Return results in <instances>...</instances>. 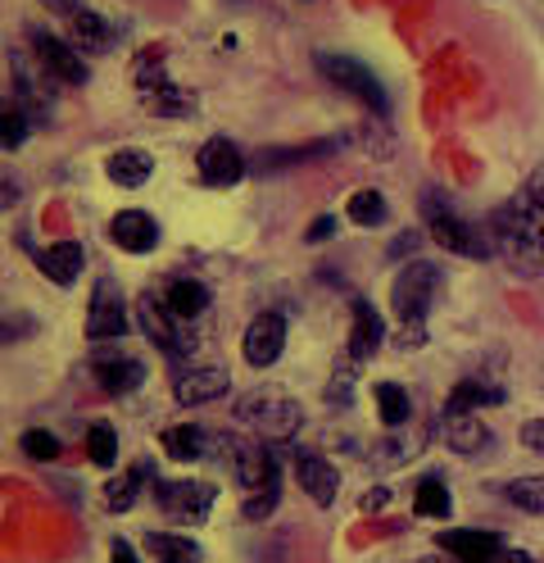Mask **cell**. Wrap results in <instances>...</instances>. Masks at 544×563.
Masks as SVG:
<instances>
[{"label": "cell", "mask_w": 544, "mask_h": 563, "mask_svg": "<svg viewBox=\"0 0 544 563\" xmlns=\"http://www.w3.org/2000/svg\"><path fill=\"white\" fill-rule=\"evenodd\" d=\"M495 251L513 264L518 273H535L544 268V251H540V232H535V214L526 200L503 205L495 214Z\"/></svg>", "instance_id": "obj_1"}, {"label": "cell", "mask_w": 544, "mask_h": 563, "mask_svg": "<svg viewBox=\"0 0 544 563\" xmlns=\"http://www.w3.org/2000/svg\"><path fill=\"white\" fill-rule=\"evenodd\" d=\"M236 418L259 441H273V445L290 441L304 428V409L290 396H281V391H249L245 400H236Z\"/></svg>", "instance_id": "obj_2"}, {"label": "cell", "mask_w": 544, "mask_h": 563, "mask_svg": "<svg viewBox=\"0 0 544 563\" xmlns=\"http://www.w3.org/2000/svg\"><path fill=\"white\" fill-rule=\"evenodd\" d=\"M422 214H426V228H431V236L445 245V251H454V255H467V260H486V255H495V245L471 228L467 219H458L454 209L441 200V191H426L422 196Z\"/></svg>", "instance_id": "obj_3"}, {"label": "cell", "mask_w": 544, "mask_h": 563, "mask_svg": "<svg viewBox=\"0 0 544 563\" xmlns=\"http://www.w3.org/2000/svg\"><path fill=\"white\" fill-rule=\"evenodd\" d=\"M27 51H32V59L42 64V74L51 78V82H64V87H87V78H91V64H87V55L73 46V42H64V37H55V32H46V27H32L27 32Z\"/></svg>", "instance_id": "obj_4"}, {"label": "cell", "mask_w": 544, "mask_h": 563, "mask_svg": "<svg viewBox=\"0 0 544 563\" xmlns=\"http://www.w3.org/2000/svg\"><path fill=\"white\" fill-rule=\"evenodd\" d=\"M136 96L145 100V110L164 114V119H181V114L196 110L191 91H181V87L168 78V68L159 64V51H145V55L136 59Z\"/></svg>", "instance_id": "obj_5"}, {"label": "cell", "mask_w": 544, "mask_h": 563, "mask_svg": "<svg viewBox=\"0 0 544 563\" xmlns=\"http://www.w3.org/2000/svg\"><path fill=\"white\" fill-rule=\"evenodd\" d=\"M435 296H441V268L426 264V260H413L404 273L395 277V287H390V309H395V319H399V323H422Z\"/></svg>", "instance_id": "obj_6"}, {"label": "cell", "mask_w": 544, "mask_h": 563, "mask_svg": "<svg viewBox=\"0 0 544 563\" xmlns=\"http://www.w3.org/2000/svg\"><path fill=\"white\" fill-rule=\"evenodd\" d=\"M213 500H218V486L213 482H196V477L164 482V477H155V505H159V514L173 518V522H181V527L204 522L213 514Z\"/></svg>", "instance_id": "obj_7"}, {"label": "cell", "mask_w": 544, "mask_h": 563, "mask_svg": "<svg viewBox=\"0 0 544 563\" xmlns=\"http://www.w3.org/2000/svg\"><path fill=\"white\" fill-rule=\"evenodd\" d=\"M318 74L332 82V87H341V91H349L354 100H363L368 110H390V100H386V87L373 78V68L368 64H358V59H349V55H318Z\"/></svg>", "instance_id": "obj_8"}, {"label": "cell", "mask_w": 544, "mask_h": 563, "mask_svg": "<svg viewBox=\"0 0 544 563\" xmlns=\"http://www.w3.org/2000/svg\"><path fill=\"white\" fill-rule=\"evenodd\" d=\"M132 319H127V305L119 296V287L109 277L96 282V291H91V305H87V336L91 341H119L127 336Z\"/></svg>", "instance_id": "obj_9"}, {"label": "cell", "mask_w": 544, "mask_h": 563, "mask_svg": "<svg viewBox=\"0 0 544 563\" xmlns=\"http://www.w3.org/2000/svg\"><path fill=\"white\" fill-rule=\"evenodd\" d=\"M196 168H200V183H204V187H236V183L245 178V155L236 151V141L209 136L204 146H200Z\"/></svg>", "instance_id": "obj_10"}, {"label": "cell", "mask_w": 544, "mask_h": 563, "mask_svg": "<svg viewBox=\"0 0 544 563\" xmlns=\"http://www.w3.org/2000/svg\"><path fill=\"white\" fill-rule=\"evenodd\" d=\"M241 350H245V364H249V368H268V364H277V360H281V350H286V319H281L277 309L259 313V319L245 328Z\"/></svg>", "instance_id": "obj_11"}, {"label": "cell", "mask_w": 544, "mask_h": 563, "mask_svg": "<svg viewBox=\"0 0 544 563\" xmlns=\"http://www.w3.org/2000/svg\"><path fill=\"white\" fill-rule=\"evenodd\" d=\"M136 323H141V332L151 336L159 350H168V355H187V350H191L187 336H177V323L181 319H173V309L159 296H141L136 300Z\"/></svg>", "instance_id": "obj_12"}, {"label": "cell", "mask_w": 544, "mask_h": 563, "mask_svg": "<svg viewBox=\"0 0 544 563\" xmlns=\"http://www.w3.org/2000/svg\"><path fill=\"white\" fill-rule=\"evenodd\" d=\"M91 373H96V382L104 386L109 396H127L145 382V364L136 355H123V350H96Z\"/></svg>", "instance_id": "obj_13"}, {"label": "cell", "mask_w": 544, "mask_h": 563, "mask_svg": "<svg viewBox=\"0 0 544 563\" xmlns=\"http://www.w3.org/2000/svg\"><path fill=\"white\" fill-rule=\"evenodd\" d=\"M109 236H114V245L127 255H151L159 245V223L145 214V209H123V214L109 223Z\"/></svg>", "instance_id": "obj_14"}, {"label": "cell", "mask_w": 544, "mask_h": 563, "mask_svg": "<svg viewBox=\"0 0 544 563\" xmlns=\"http://www.w3.org/2000/svg\"><path fill=\"white\" fill-rule=\"evenodd\" d=\"M68 42L78 46L82 55H109L119 46V27L109 23L104 14H96V10H78L68 19Z\"/></svg>", "instance_id": "obj_15"}, {"label": "cell", "mask_w": 544, "mask_h": 563, "mask_svg": "<svg viewBox=\"0 0 544 563\" xmlns=\"http://www.w3.org/2000/svg\"><path fill=\"white\" fill-rule=\"evenodd\" d=\"M232 468H236V477H241L245 490H259L268 482H281V464L273 460V450L264 441H241Z\"/></svg>", "instance_id": "obj_16"}, {"label": "cell", "mask_w": 544, "mask_h": 563, "mask_svg": "<svg viewBox=\"0 0 544 563\" xmlns=\"http://www.w3.org/2000/svg\"><path fill=\"white\" fill-rule=\"evenodd\" d=\"M296 482L304 486V496L318 505V509H326L336 500V490H341V473H336V464H326L322 454H300L296 460Z\"/></svg>", "instance_id": "obj_17"}, {"label": "cell", "mask_w": 544, "mask_h": 563, "mask_svg": "<svg viewBox=\"0 0 544 563\" xmlns=\"http://www.w3.org/2000/svg\"><path fill=\"white\" fill-rule=\"evenodd\" d=\"M441 550L454 554V563H495L503 554V541L490 532H477V527H454V532L441 537Z\"/></svg>", "instance_id": "obj_18"}, {"label": "cell", "mask_w": 544, "mask_h": 563, "mask_svg": "<svg viewBox=\"0 0 544 563\" xmlns=\"http://www.w3.org/2000/svg\"><path fill=\"white\" fill-rule=\"evenodd\" d=\"M164 305L173 309V319L181 323H200L204 309H209V287L200 277H173L164 287Z\"/></svg>", "instance_id": "obj_19"}, {"label": "cell", "mask_w": 544, "mask_h": 563, "mask_svg": "<svg viewBox=\"0 0 544 563\" xmlns=\"http://www.w3.org/2000/svg\"><path fill=\"white\" fill-rule=\"evenodd\" d=\"M386 341V323H381V313L368 305V300H358L354 305V328H349V360L363 364V360H373L377 350Z\"/></svg>", "instance_id": "obj_20"}, {"label": "cell", "mask_w": 544, "mask_h": 563, "mask_svg": "<svg viewBox=\"0 0 544 563\" xmlns=\"http://www.w3.org/2000/svg\"><path fill=\"white\" fill-rule=\"evenodd\" d=\"M82 264H87V255H82L78 241H55V245H46V251H36V268H42L55 287H73Z\"/></svg>", "instance_id": "obj_21"}, {"label": "cell", "mask_w": 544, "mask_h": 563, "mask_svg": "<svg viewBox=\"0 0 544 563\" xmlns=\"http://www.w3.org/2000/svg\"><path fill=\"white\" fill-rule=\"evenodd\" d=\"M227 373L223 368H191V373H181L177 377V405H209V400H218V396H227Z\"/></svg>", "instance_id": "obj_22"}, {"label": "cell", "mask_w": 544, "mask_h": 563, "mask_svg": "<svg viewBox=\"0 0 544 563\" xmlns=\"http://www.w3.org/2000/svg\"><path fill=\"white\" fill-rule=\"evenodd\" d=\"M445 445L454 454H481L490 450V428L477 418V413H445Z\"/></svg>", "instance_id": "obj_23"}, {"label": "cell", "mask_w": 544, "mask_h": 563, "mask_svg": "<svg viewBox=\"0 0 544 563\" xmlns=\"http://www.w3.org/2000/svg\"><path fill=\"white\" fill-rule=\"evenodd\" d=\"M104 173H109V183L114 187H145L151 183V173H155V159L136 151V146H123L104 159Z\"/></svg>", "instance_id": "obj_24"}, {"label": "cell", "mask_w": 544, "mask_h": 563, "mask_svg": "<svg viewBox=\"0 0 544 563\" xmlns=\"http://www.w3.org/2000/svg\"><path fill=\"white\" fill-rule=\"evenodd\" d=\"M151 477H155V468L145 464V460L132 464L123 477H114V482L104 486V509H109V514H127V509L136 505V496H141V486L151 482Z\"/></svg>", "instance_id": "obj_25"}, {"label": "cell", "mask_w": 544, "mask_h": 563, "mask_svg": "<svg viewBox=\"0 0 544 563\" xmlns=\"http://www.w3.org/2000/svg\"><path fill=\"white\" fill-rule=\"evenodd\" d=\"M145 550H151L155 563H200V545L191 537H164V532H151L145 537Z\"/></svg>", "instance_id": "obj_26"}, {"label": "cell", "mask_w": 544, "mask_h": 563, "mask_svg": "<svg viewBox=\"0 0 544 563\" xmlns=\"http://www.w3.org/2000/svg\"><path fill=\"white\" fill-rule=\"evenodd\" d=\"M377 413H381V428H404L409 413H413V400L399 382H381L377 386Z\"/></svg>", "instance_id": "obj_27"}, {"label": "cell", "mask_w": 544, "mask_h": 563, "mask_svg": "<svg viewBox=\"0 0 544 563\" xmlns=\"http://www.w3.org/2000/svg\"><path fill=\"white\" fill-rule=\"evenodd\" d=\"M345 214H349V223H358V228H381L386 223V214H390V205H386V196L381 191H354L349 196V205H345Z\"/></svg>", "instance_id": "obj_28"}, {"label": "cell", "mask_w": 544, "mask_h": 563, "mask_svg": "<svg viewBox=\"0 0 544 563\" xmlns=\"http://www.w3.org/2000/svg\"><path fill=\"white\" fill-rule=\"evenodd\" d=\"M87 454H91L96 468H114V460H119V437H114V428H109L104 418H96L87 428Z\"/></svg>", "instance_id": "obj_29"}, {"label": "cell", "mask_w": 544, "mask_h": 563, "mask_svg": "<svg viewBox=\"0 0 544 563\" xmlns=\"http://www.w3.org/2000/svg\"><path fill=\"white\" fill-rule=\"evenodd\" d=\"M413 509H418L422 518H445V514H449V490H445V482H441V477H422L418 490H413Z\"/></svg>", "instance_id": "obj_30"}, {"label": "cell", "mask_w": 544, "mask_h": 563, "mask_svg": "<svg viewBox=\"0 0 544 563\" xmlns=\"http://www.w3.org/2000/svg\"><path fill=\"white\" fill-rule=\"evenodd\" d=\"M503 496L513 500L522 514L544 518V477H518V482H508V486H503Z\"/></svg>", "instance_id": "obj_31"}, {"label": "cell", "mask_w": 544, "mask_h": 563, "mask_svg": "<svg viewBox=\"0 0 544 563\" xmlns=\"http://www.w3.org/2000/svg\"><path fill=\"white\" fill-rule=\"evenodd\" d=\"M32 119L19 110V104H0V151H19L27 141Z\"/></svg>", "instance_id": "obj_32"}, {"label": "cell", "mask_w": 544, "mask_h": 563, "mask_svg": "<svg viewBox=\"0 0 544 563\" xmlns=\"http://www.w3.org/2000/svg\"><path fill=\"white\" fill-rule=\"evenodd\" d=\"M499 400H503V391H495V386L458 382L454 396H449V409H454V413H467V409H477V405H499Z\"/></svg>", "instance_id": "obj_33"}, {"label": "cell", "mask_w": 544, "mask_h": 563, "mask_svg": "<svg viewBox=\"0 0 544 563\" xmlns=\"http://www.w3.org/2000/svg\"><path fill=\"white\" fill-rule=\"evenodd\" d=\"M277 500H281V482H268V486H259V490H249V500L241 505L245 522H264V518H273Z\"/></svg>", "instance_id": "obj_34"}, {"label": "cell", "mask_w": 544, "mask_h": 563, "mask_svg": "<svg viewBox=\"0 0 544 563\" xmlns=\"http://www.w3.org/2000/svg\"><path fill=\"white\" fill-rule=\"evenodd\" d=\"M23 450L32 454L36 464H55L59 454H64V445H59V437L55 432H42V428H32V432H23Z\"/></svg>", "instance_id": "obj_35"}, {"label": "cell", "mask_w": 544, "mask_h": 563, "mask_svg": "<svg viewBox=\"0 0 544 563\" xmlns=\"http://www.w3.org/2000/svg\"><path fill=\"white\" fill-rule=\"evenodd\" d=\"M522 445L535 450V454H544V418H531L526 422V428H522Z\"/></svg>", "instance_id": "obj_36"}, {"label": "cell", "mask_w": 544, "mask_h": 563, "mask_svg": "<svg viewBox=\"0 0 544 563\" xmlns=\"http://www.w3.org/2000/svg\"><path fill=\"white\" fill-rule=\"evenodd\" d=\"M390 505V490L386 486H373L368 496H363V514H377V509H386Z\"/></svg>", "instance_id": "obj_37"}, {"label": "cell", "mask_w": 544, "mask_h": 563, "mask_svg": "<svg viewBox=\"0 0 544 563\" xmlns=\"http://www.w3.org/2000/svg\"><path fill=\"white\" fill-rule=\"evenodd\" d=\"M332 232H336V219H326V214H322V219L309 228V245H313V241H326Z\"/></svg>", "instance_id": "obj_38"}, {"label": "cell", "mask_w": 544, "mask_h": 563, "mask_svg": "<svg viewBox=\"0 0 544 563\" xmlns=\"http://www.w3.org/2000/svg\"><path fill=\"white\" fill-rule=\"evenodd\" d=\"M109 563H136V550L127 541H114L109 545Z\"/></svg>", "instance_id": "obj_39"}, {"label": "cell", "mask_w": 544, "mask_h": 563, "mask_svg": "<svg viewBox=\"0 0 544 563\" xmlns=\"http://www.w3.org/2000/svg\"><path fill=\"white\" fill-rule=\"evenodd\" d=\"M19 200V183L14 178H5V173H0V209H5V205H14Z\"/></svg>", "instance_id": "obj_40"}, {"label": "cell", "mask_w": 544, "mask_h": 563, "mask_svg": "<svg viewBox=\"0 0 544 563\" xmlns=\"http://www.w3.org/2000/svg\"><path fill=\"white\" fill-rule=\"evenodd\" d=\"M46 5H51L55 14H68V19H73V14H78V10H82V5H78V0H46Z\"/></svg>", "instance_id": "obj_41"}, {"label": "cell", "mask_w": 544, "mask_h": 563, "mask_svg": "<svg viewBox=\"0 0 544 563\" xmlns=\"http://www.w3.org/2000/svg\"><path fill=\"white\" fill-rule=\"evenodd\" d=\"M495 563H535V559H531L526 550H503V554H499Z\"/></svg>", "instance_id": "obj_42"}, {"label": "cell", "mask_w": 544, "mask_h": 563, "mask_svg": "<svg viewBox=\"0 0 544 563\" xmlns=\"http://www.w3.org/2000/svg\"><path fill=\"white\" fill-rule=\"evenodd\" d=\"M418 563H449V559H441V554H426V559H418Z\"/></svg>", "instance_id": "obj_43"}]
</instances>
